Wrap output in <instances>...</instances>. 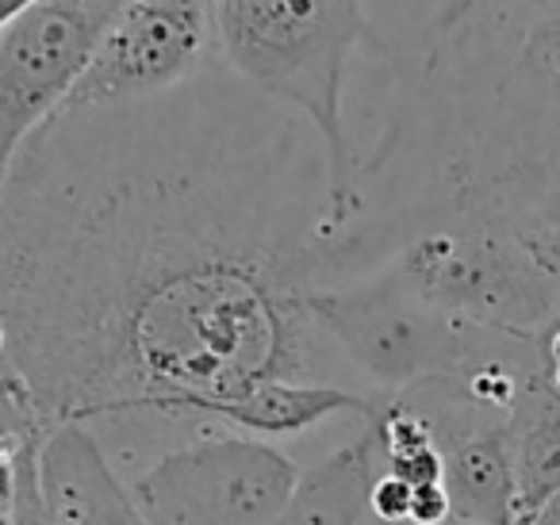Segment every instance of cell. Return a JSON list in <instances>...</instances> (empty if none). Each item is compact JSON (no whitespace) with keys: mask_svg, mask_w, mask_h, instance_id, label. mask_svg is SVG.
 I'll list each match as a JSON object with an SVG mask.
<instances>
[{"mask_svg":"<svg viewBox=\"0 0 560 525\" xmlns=\"http://www.w3.org/2000/svg\"><path fill=\"white\" fill-rule=\"evenodd\" d=\"M350 277L327 154L223 62L58 112L0 192L4 364L43 422H188L265 380H327L312 292Z\"/></svg>","mask_w":560,"mask_h":525,"instance_id":"1","label":"cell"},{"mask_svg":"<svg viewBox=\"0 0 560 525\" xmlns=\"http://www.w3.org/2000/svg\"><path fill=\"white\" fill-rule=\"evenodd\" d=\"M219 62L254 93L315 127L327 154L330 231L346 238L365 223V170L346 127V81L358 50L384 55L365 0H211Z\"/></svg>","mask_w":560,"mask_h":525,"instance_id":"2","label":"cell"},{"mask_svg":"<svg viewBox=\"0 0 560 525\" xmlns=\"http://www.w3.org/2000/svg\"><path fill=\"white\" fill-rule=\"evenodd\" d=\"M358 234L376 265L460 323L537 338L560 318V292L488 196L438 192Z\"/></svg>","mask_w":560,"mask_h":525,"instance_id":"3","label":"cell"},{"mask_svg":"<svg viewBox=\"0 0 560 525\" xmlns=\"http://www.w3.org/2000/svg\"><path fill=\"white\" fill-rule=\"evenodd\" d=\"M312 315L373 392H407L427 380L460 376L522 341L430 307L388 265L315 288Z\"/></svg>","mask_w":560,"mask_h":525,"instance_id":"4","label":"cell"},{"mask_svg":"<svg viewBox=\"0 0 560 525\" xmlns=\"http://www.w3.org/2000/svg\"><path fill=\"white\" fill-rule=\"evenodd\" d=\"M300 479L261 438L219 433L150 460L131 479L147 525H269Z\"/></svg>","mask_w":560,"mask_h":525,"instance_id":"5","label":"cell"},{"mask_svg":"<svg viewBox=\"0 0 560 525\" xmlns=\"http://www.w3.org/2000/svg\"><path fill=\"white\" fill-rule=\"evenodd\" d=\"M127 4L131 0H39L0 32V192L20 150L62 112Z\"/></svg>","mask_w":560,"mask_h":525,"instance_id":"6","label":"cell"},{"mask_svg":"<svg viewBox=\"0 0 560 525\" xmlns=\"http://www.w3.org/2000/svg\"><path fill=\"white\" fill-rule=\"evenodd\" d=\"M219 66L211 0H131L104 32L62 112L173 93Z\"/></svg>","mask_w":560,"mask_h":525,"instance_id":"7","label":"cell"},{"mask_svg":"<svg viewBox=\"0 0 560 525\" xmlns=\"http://www.w3.org/2000/svg\"><path fill=\"white\" fill-rule=\"evenodd\" d=\"M396 395H404L434 430L453 517L472 525H518L511 415L480 407L457 376L427 380Z\"/></svg>","mask_w":560,"mask_h":525,"instance_id":"8","label":"cell"},{"mask_svg":"<svg viewBox=\"0 0 560 525\" xmlns=\"http://www.w3.org/2000/svg\"><path fill=\"white\" fill-rule=\"evenodd\" d=\"M39 483L62 525H147L85 422H58L39 445Z\"/></svg>","mask_w":560,"mask_h":525,"instance_id":"9","label":"cell"},{"mask_svg":"<svg viewBox=\"0 0 560 525\" xmlns=\"http://www.w3.org/2000/svg\"><path fill=\"white\" fill-rule=\"evenodd\" d=\"M376 392H353L335 380H265L231 399H208L192 407L188 422H219L246 438H292L323 425L335 415L373 418Z\"/></svg>","mask_w":560,"mask_h":525,"instance_id":"10","label":"cell"},{"mask_svg":"<svg viewBox=\"0 0 560 525\" xmlns=\"http://www.w3.org/2000/svg\"><path fill=\"white\" fill-rule=\"evenodd\" d=\"M376 471H381V445L376 430L365 422V430L350 445L300 471L296 487L269 525H365Z\"/></svg>","mask_w":560,"mask_h":525,"instance_id":"11","label":"cell"},{"mask_svg":"<svg viewBox=\"0 0 560 525\" xmlns=\"http://www.w3.org/2000/svg\"><path fill=\"white\" fill-rule=\"evenodd\" d=\"M541 349V346H537ZM511 448L518 479V525L560 491V387L549 380L541 357L522 376L511 407Z\"/></svg>","mask_w":560,"mask_h":525,"instance_id":"12","label":"cell"},{"mask_svg":"<svg viewBox=\"0 0 560 525\" xmlns=\"http://www.w3.org/2000/svg\"><path fill=\"white\" fill-rule=\"evenodd\" d=\"M476 196H488L503 211L511 231L518 234V242L534 254V261L541 265V272L560 292V177L529 188H511V192Z\"/></svg>","mask_w":560,"mask_h":525,"instance_id":"13","label":"cell"},{"mask_svg":"<svg viewBox=\"0 0 560 525\" xmlns=\"http://www.w3.org/2000/svg\"><path fill=\"white\" fill-rule=\"evenodd\" d=\"M43 438H47V433H43ZM43 438L20 441L16 456H12V506H9L12 525H62L55 510H50L47 494H43V483H39Z\"/></svg>","mask_w":560,"mask_h":525,"instance_id":"14","label":"cell"},{"mask_svg":"<svg viewBox=\"0 0 560 525\" xmlns=\"http://www.w3.org/2000/svg\"><path fill=\"white\" fill-rule=\"evenodd\" d=\"M411 499L415 487L407 479L392 476V471H376L373 491H369V517H376V525H407L411 522Z\"/></svg>","mask_w":560,"mask_h":525,"instance_id":"15","label":"cell"},{"mask_svg":"<svg viewBox=\"0 0 560 525\" xmlns=\"http://www.w3.org/2000/svg\"><path fill=\"white\" fill-rule=\"evenodd\" d=\"M476 4H480V0H442V12H438V20H434V39L457 32V27L476 12Z\"/></svg>","mask_w":560,"mask_h":525,"instance_id":"16","label":"cell"},{"mask_svg":"<svg viewBox=\"0 0 560 525\" xmlns=\"http://www.w3.org/2000/svg\"><path fill=\"white\" fill-rule=\"evenodd\" d=\"M522 525H560V491L552 499H545Z\"/></svg>","mask_w":560,"mask_h":525,"instance_id":"17","label":"cell"},{"mask_svg":"<svg viewBox=\"0 0 560 525\" xmlns=\"http://www.w3.org/2000/svg\"><path fill=\"white\" fill-rule=\"evenodd\" d=\"M32 4H39V0H0V32H4L16 16H24Z\"/></svg>","mask_w":560,"mask_h":525,"instance_id":"18","label":"cell"},{"mask_svg":"<svg viewBox=\"0 0 560 525\" xmlns=\"http://www.w3.org/2000/svg\"><path fill=\"white\" fill-rule=\"evenodd\" d=\"M537 9H545V12H560V0H534Z\"/></svg>","mask_w":560,"mask_h":525,"instance_id":"19","label":"cell"},{"mask_svg":"<svg viewBox=\"0 0 560 525\" xmlns=\"http://www.w3.org/2000/svg\"><path fill=\"white\" fill-rule=\"evenodd\" d=\"M4 349H9V334H4V323H0V364H4Z\"/></svg>","mask_w":560,"mask_h":525,"instance_id":"20","label":"cell"},{"mask_svg":"<svg viewBox=\"0 0 560 525\" xmlns=\"http://www.w3.org/2000/svg\"><path fill=\"white\" fill-rule=\"evenodd\" d=\"M445 525H472V522H457V517H450V522H445Z\"/></svg>","mask_w":560,"mask_h":525,"instance_id":"21","label":"cell"}]
</instances>
